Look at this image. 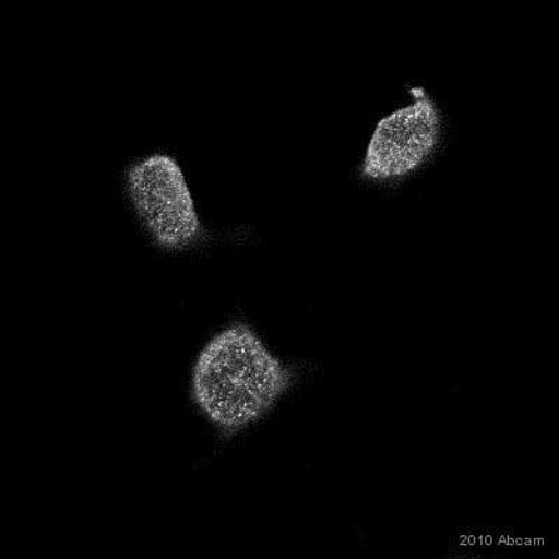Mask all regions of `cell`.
Returning <instances> with one entry per match:
<instances>
[{"label":"cell","mask_w":559,"mask_h":559,"mask_svg":"<svg viewBox=\"0 0 559 559\" xmlns=\"http://www.w3.org/2000/svg\"><path fill=\"white\" fill-rule=\"evenodd\" d=\"M294 372L252 324L236 319L203 344L192 364L193 406L222 441L257 426L293 388Z\"/></svg>","instance_id":"cell-1"},{"label":"cell","mask_w":559,"mask_h":559,"mask_svg":"<svg viewBox=\"0 0 559 559\" xmlns=\"http://www.w3.org/2000/svg\"><path fill=\"white\" fill-rule=\"evenodd\" d=\"M443 115L426 90L379 119L364 150L359 175L369 183L392 185L412 178L441 146Z\"/></svg>","instance_id":"cell-3"},{"label":"cell","mask_w":559,"mask_h":559,"mask_svg":"<svg viewBox=\"0 0 559 559\" xmlns=\"http://www.w3.org/2000/svg\"><path fill=\"white\" fill-rule=\"evenodd\" d=\"M122 192L134 222L159 252L197 251L210 239L187 171L174 154L150 152L122 174Z\"/></svg>","instance_id":"cell-2"}]
</instances>
